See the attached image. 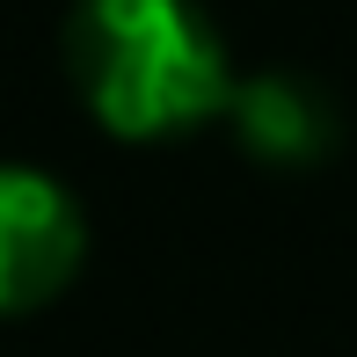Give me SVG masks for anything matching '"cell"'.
Instances as JSON below:
<instances>
[{"label": "cell", "mask_w": 357, "mask_h": 357, "mask_svg": "<svg viewBox=\"0 0 357 357\" xmlns=\"http://www.w3.org/2000/svg\"><path fill=\"white\" fill-rule=\"evenodd\" d=\"M226 132L248 160L263 168H321V160L343 146V109L299 66H263L234 80V102H226Z\"/></svg>", "instance_id": "obj_3"}, {"label": "cell", "mask_w": 357, "mask_h": 357, "mask_svg": "<svg viewBox=\"0 0 357 357\" xmlns=\"http://www.w3.org/2000/svg\"><path fill=\"white\" fill-rule=\"evenodd\" d=\"M88 263V212L52 168L0 160V321L66 299Z\"/></svg>", "instance_id": "obj_2"}, {"label": "cell", "mask_w": 357, "mask_h": 357, "mask_svg": "<svg viewBox=\"0 0 357 357\" xmlns=\"http://www.w3.org/2000/svg\"><path fill=\"white\" fill-rule=\"evenodd\" d=\"M59 59L88 124L124 146H168L226 124L241 80L204 0H73Z\"/></svg>", "instance_id": "obj_1"}]
</instances>
